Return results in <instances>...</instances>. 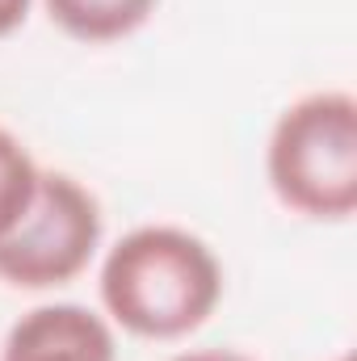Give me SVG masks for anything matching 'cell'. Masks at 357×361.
Listing matches in <instances>:
<instances>
[{"label": "cell", "mask_w": 357, "mask_h": 361, "mask_svg": "<svg viewBox=\"0 0 357 361\" xmlns=\"http://www.w3.org/2000/svg\"><path fill=\"white\" fill-rule=\"evenodd\" d=\"M0 361H118V341L109 319L89 307L42 302L4 332Z\"/></svg>", "instance_id": "4"}, {"label": "cell", "mask_w": 357, "mask_h": 361, "mask_svg": "<svg viewBox=\"0 0 357 361\" xmlns=\"http://www.w3.org/2000/svg\"><path fill=\"white\" fill-rule=\"evenodd\" d=\"M101 206L68 173H42L21 223L0 235V281L13 290H59L92 265L101 248Z\"/></svg>", "instance_id": "3"}, {"label": "cell", "mask_w": 357, "mask_h": 361, "mask_svg": "<svg viewBox=\"0 0 357 361\" xmlns=\"http://www.w3.org/2000/svg\"><path fill=\"white\" fill-rule=\"evenodd\" d=\"M337 361H353V357H349V353H341V357H337Z\"/></svg>", "instance_id": "9"}, {"label": "cell", "mask_w": 357, "mask_h": 361, "mask_svg": "<svg viewBox=\"0 0 357 361\" xmlns=\"http://www.w3.org/2000/svg\"><path fill=\"white\" fill-rule=\"evenodd\" d=\"M277 202L311 223H345L357 210V97L320 89L290 101L265 143Z\"/></svg>", "instance_id": "2"}, {"label": "cell", "mask_w": 357, "mask_h": 361, "mask_svg": "<svg viewBox=\"0 0 357 361\" xmlns=\"http://www.w3.org/2000/svg\"><path fill=\"white\" fill-rule=\"evenodd\" d=\"M169 361H253L248 353H240V349H219V345H210V349H185L177 357Z\"/></svg>", "instance_id": "8"}, {"label": "cell", "mask_w": 357, "mask_h": 361, "mask_svg": "<svg viewBox=\"0 0 357 361\" xmlns=\"http://www.w3.org/2000/svg\"><path fill=\"white\" fill-rule=\"evenodd\" d=\"M42 4H47V17L68 38L89 47L122 42L139 34L160 8V0H42Z\"/></svg>", "instance_id": "5"}, {"label": "cell", "mask_w": 357, "mask_h": 361, "mask_svg": "<svg viewBox=\"0 0 357 361\" xmlns=\"http://www.w3.org/2000/svg\"><path fill=\"white\" fill-rule=\"evenodd\" d=\"M30 4H34V0H0V38L17 34V30L25 25V17H30Z\"/></svg>", "instance_id": "7"}, {"label": "cell", "mask_w": 357, "mask_h": 361, "mask_svg": "<svg viewBox=\"0 0 357 361\" xmlns=\"http://www.w3.org/2000/svg\"><path fill=\"white\" fill-rule=\"evenodd\" d=\"M38 180H42V169L34 164L30 147L0 126V235H8L21 223V214L38 193Z\"/></svg>", "instance_id": "6"}, {"label": "cell", "mask_w": 357, "mask_h": 361, "mask_svg": "<svg viewBox=\"0 0 357 361\" xmlns=\"http://www.w3.org/2000/svg\"><path fill=\"white\" fill-rule=\"evenodd\" d=\"M109 324L143 341H181L223 302V265L214 248L173 223L126 231L97 273Z\"/></svg>", "instance_id": "1"}]
</instances>
